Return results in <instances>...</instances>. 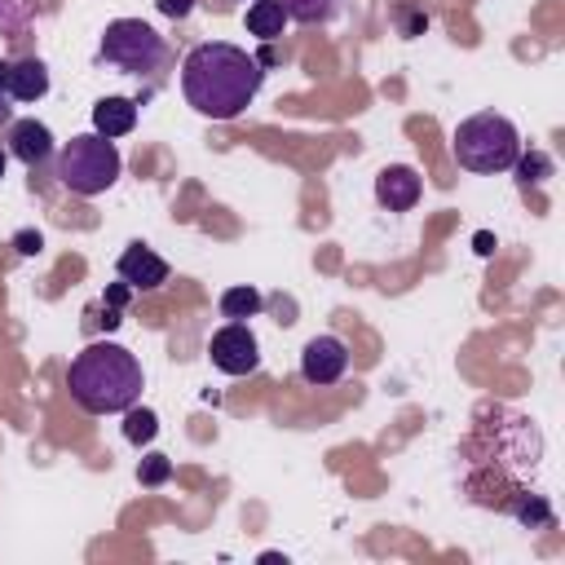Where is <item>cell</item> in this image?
<instances>
[{
	"mask_svg": "<svg viewBox=\"0 0 565 565\" xmlns=\"http://www.w3.org/2000/svg\"><path fill=\"white\" fill-rule=\"evenodd\" d=\"M260 79H265L260 62L225 40H207L190 49L181 62V93L207 119H238L260 93Z\"/></svg>",
	"mask_w": 565,
	"mask_h": 565,
	"instance_id": "1",
	"label": "cell"
},
{
	"mask_svg": "<svg viewBox=\"0 0 565 565\" xmlns=\"http://www.w3.org/2000/svg\"><path fill=\"white\" fill-rule=\"evenodd\" d=\"M66 388L88 415H119L141 397V362L124 344L97 340L84 353H75Z\"/></svg>",
	"mask_w": 565,
	"mask_h": 565,
	"instance_id": "2",
	"label": "cell"
},
{
	"mask_svg": "<svg viewBox=\"0 0 565 565\" xmlns=\"http://www.w3.org/2000/svg\"><path fill=\"white\" fill-rule=\"evenodd\" d=\"M97 53H102V62H110L119 75L150 79V84H159L163 71H168V62H172L168 40H163L150 22H141V18H115V22H106Z\"/></svg>",
	"mask_w": 565,
	"mask_h": 565,
	"instance_id": "3",
	"label": "cell"
},
{
	"mask_svg": "<svg viewBox=\"0 0 565 565\" xmlns=\"http://www.w3.org/2000/svg\"><path fill=\"white\" fill-rule=\"evenodd\" d=\"M455 163L468 168V172H503L516 163L521 154V132L508 115H494V110H481L472 119H463L455 128Z\"/></svg>",
	"mask_w": 565,
	"mask_h": 565,
	"instance_id": "4",
	"label": "cell"
},
{
	"mask_svg": "<svg viewBox=\"0 0 565 565\" xmlns=\"http://www.w3.org/2000/svg\"><path fill=\"white\" fill-rule=\"evenodd\" d=\"M119 168H124V159H119L115 141H106L102 132H79L57 154V181L84 199L110 190L119 181Z\"/></svg>",
	"mask_w": 565,
	"mask_h": 565,
	"instance_id": "5",
	"label": "cell"
},
{
	"mask_svg": "<svg viewBox=\"0 0 565 565\" xmlns=\"http://www.w3.org/2000/svg\"><path fill=\"white\" fill-rule=\"evenodd\" d=\"M207 358H212V366L225 371V375H252V371L260 366V344H256V335H252L243 322H230V327H221V331L212 335Z\"/></svg>",
	"mask_w": 565,
	"mask_h": 565,
	"instance_id": "6",
	"label": "cell"
},
{
	"mask_svg": "<svg viewBox=\"0 0 565 565\" xmlns=\"http://www.w3.org/2000/svg\"><path fill=\"white\" fill-rule=\"evenodd\" d=\"M344 366H349V349H344V340H335V335H313L305 349H300V375L309 380V384H335L340 375H344Z\"/></svg>",
	"mask_w": 565,
	"mask_h": 565,
	"instance_id": "7",
	"label": "cell"
},
{
	"mask_svg": "<svg viewBox=\"0 0 565 565\" xmlns=\"http://www.w3.org/2000/svg\"><path fill=\"white\" fill-rule=\"evenodd\" d=\"M119 278L132 291H154V287L168 282V260L159 252H150L146 243H128L124 256H119Z\"/></svg>",
	"mask_w": 565,
	"mask_h": 565,
	"instance_id": "8",
	"label": "cell"
},
{
	"mask_svg": "<svg viewBox=\"0 0 565 565\" xmlns=\"http://www.w3.org/2000/svg\"><path fill=\"white\" fill-rule=\"evenodd\" d=\"M419 172L406 168V163H388L380 177H375V199L388 207V212H411L419 203Z\"/></svg>",
	"mask_w": 565,
	"mask_h": 565,
	"instance_id": "9",
	"label": "cell"
},
{
	"mask_svg": "<svg viewBox=\"0 0 565 565\" xmlns=\"http://www.w3.org/2000/svg\"><path fill=\"white\" fill-rule=\"evenodd\" d=\"M9 154L22 159L26 168L44 163V159L53 154V132H49V124H40V119H13V124H9Z\"/></svg>",
	"mask_w": 565,
	"mask_h": 565,
	"instance_id": "10",
	"label": "cell"
},
{
	"mask_svg": "<svg viewBox=\"0 0 565 565\" xmlns=\"http://www.w3.org/2000/svg\"><path fill=\"white\" fill-rule=\"evenodd\" d=\"M132 128H137V102L132 97H102L93 106V132H102L106 141H115Z\"/></svg>",
	"mask_w": 565,
	"mask_h": 565,
	"instance_id": "11",
	"label": "cell"
},
{
	"mask_svg": "<svg viewBox=\"0 0 565 565\" xmlns=\"http://www.w3.org/2000/svg\"><path fill=\"white\" fill-rule=\"evenodd\" d=\"M4 93H9L13 102H40V97L49 93V66H44L40 57H22V62H13V66H9V84H4Z\"/></svg>",
	"mask_w": 565,
	"mask_h": 565,
	"instance_id": "12",
	"label": "cell"
},
{
	"mask_svg": "<svg viewBox=\"0 0 565 565\" xmlns=\"http://www.w3.org/2000/svg\"><path fill=\"white\" fill-rule=\"evenodd\" d=\"M282 4V13L291 18V22H300V26H327L340 9H344V0H278Z\"/></svg>",
	"mask_w": 565,
	"mask_h": 565,
	"instance_id": "13",
	"label": "cell"
},
{
	"mask_svg": "<svg viewBox=\"0 0 565 565\" xmlns=\"http://www.w3.org/2000/svg\"><path fill=\"white\" fill-rule=\"evenodd\" d=\"M282 22H287V13H282L278 0H252V9H247V31H252L256 40L282 35Z\"/></svg>",
	"mask_w": 565,
	"mask_h": 565,
	"instance_id": "14",
	"label": "cell"
},
{
	"mask_svg": "<svg viewBox=\"0 0 565 565\" xmlns=\"http://www.w3.org/2000/svg\"><path fill=\"white\" fill-rule=\"evenodd\" d=\"M260 291L256 287H230V291H221V313L225 318H234V322H243V318H252V313H260Z\"/></svg>",
	"mask_w": 565,
	"mask_h": 565,
	"instance_id": "15",
	"label": "cell"
},
{
	"mask_svg": "<svg viewBox=\"0 0 565 565\" xmlns=\"http://www.w3.org/2000/svg\"><path fill=\"white\" fill-rule=\"evenodd\" d=\"M154 433H159V415H154L150 406H128V411H124V437H128L132 446H146Z\"/></svg>",
	"mask_w": 565,
	"mask_h": 565,
	"instance_id": "16",
	"label": "cell"
},
{
	"mask_svg": "<svg viewBox=\"0 0 565 565\" xmlns=\"http://www.w3.org/2000/svg\"><path fill=\"white\" fill-rule=\"evenodd\" d=\"M512 512H516V521L530 525V530L552 525V508H547L543 494H525V490H516V494H512Z\"/></svg>",
	"mask_w": 565,
	"mask_h": 565,
	"instance_id": "17",
	"label": "cell"
},
{
	"mask_svg": "<svg viewBox=\"0 0 565 565\" xmlns=\"http://www.w3.org/2000/svg\"><path fill=\"white\" fill-rule=\"evenodd\" d=\"M516 177H521V185H539V181H547L552 177V159L543 154V150H530V154H516Z\"/></svg>",
	"mask_w": 565,
	"mask_h": 565,
	"instance_id": "18",
	"label": "cell"
},
{
	"mask_svg": "<svg viewBox=\"0 0 565 565\" xmlns=\"http://www.w3.org/2000/svg\"><path fill=\"white\" fill-rule=\"evenodd\" d=\"M137 477H141V486H163L172 477V459L168 455H146L141 468H137Z\"/></svg>",
	"mask_w": 565,
	"mask_h": 565,
	"instance_id": "19",
	"label": "cell"
},
{
	"mask_svg": "<svg viewBox=\"0 0 565 565\" xmlns=\"http://www.w3.org/2000/svg\"><path fill=\"white\" fill-rule=\"evenodd\" d=\"M13 247H18L22 256H35V252L44 247V238H40L35 230H18V234H13Z\"/></svg>",
	"mask_w": 565,
	"mask_h": 565,
	"instance_id": "20",
	"label": "cell"
},
{
	"mask_svg": "<svg viewBox=\"0 0 565 565\" xmlns=\"http://www.w3.org/2000/svg\"><path fill=\"white\" fill-rule=\"evenodd\" d=\"M159 4V13H168V18H185L190 9H194V0H154Z\"/></svg>",
	"mask_w": 565,
	"mask_h": 565,
	"instance_id": "21",
	"label": "cell"
},
{
	"mask_svg": "<svg viewBox=\"0 0 565 565\" xmlns=\"http://www.w3.org/2000/svg\"><path fill=\"white\" fill-rule=\"evenodd\" d=\"M128 291H132V287H128V282L119 278L115 287H106V305H110V309H119V305H128Z\"/></svg>",
	"mask_w": 565,
	"mask_h": 565,
	"instance_id": "22",
	"label": "cell"
},
{
	"mask_svg": "<svg viewBox=\"0 0 565 565\" xmlns=\"http://www.w3.org/2000/svg\"><path fill=\"white\" fill-rule=\"evenodd\" d=\"M477 252H481V256H490V252H494V234H486V230H481V234H477Z\"/></svg>",
	"mask_w": 565,
	"mask_h": 565,
	"instance_id": "23",
	"label": "cell"
},
{
	"mask_svg": "<svg viewBox=\"0 0 565 565\" xmlns=\"http://www.w3.org/2000/svg\"><path fill=\"white\" fill-rule=\"evenodd\" d=\"M9 119V93H0V124Z\"/></svg>",
	"mask_w": 565,
	"mask_h": 565,
	"instance_id": "24",
	"label": "cell"
},
{
	"mask_svg": "<svg viewBox=\"0 0 565 565\" xmlns=\"http://www.w3.org/2000/svg\"><path fill=\"white\" fill-rule=\"evenodd\" d=\"M4 84H9V62H0V93H4Z\"/></svg>",
	"mask_w": 565,
	"mask_h": 565,
	"instance_id": "25",
	"label": "cell"
},
{
	"mask_svg": "<svg viewBox=\"0 0 565 565\" xmlns=\"http://www.w3.org/2000/svg\"><path fill=\"white\" fill-rule=\"evenodd\" d=\"M4 159H9V154H4V150H0V177H4Z\"/></svg>",
	"mask_w": 565,
	"mask_h": 565,
	"instance_id": "26",
	"label": "cell"
}]
</instances>
